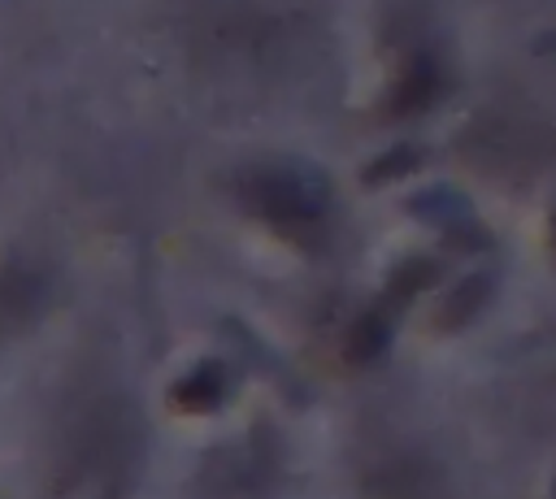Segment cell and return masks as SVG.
<instances>
[{
  "label": "cell",
  "mask_w": 556,
  "mask_h": 499,
  "mask_svg": "<svg viewBox=\"0 0 556 499\" xmlns=\"http://www.w3.org/2000/svg\"><path fill=\"white\" fill-rule=\"evenodd\" d=\"M248 204L287 239L313 243V234L321 230V204L326 191L313 174L304 169H256L243 187Z\"/></svg>",
  "instance_id": "cell-1"
},
{
  "label": "cell",
  "mask_w": 556,
  "mask_h": 499,
  "mask_svg": "<svg viewBox=\"0 0 556 499\" xmlns=\"http://www.w3.org/2000/svg\"><path fill=\"white\" fill-rule=\"evenodd\" d=\"M169 404H178L182 412H213L226 404V369L217 360H204L195 364L174 391H169Z\"/></svg>",
  "instance_id": "cell-2"
},
{
  "label": "cell",
  "mask_w": 556,
  "mask_h": 499,
  "mask_svg": "<svg viewBox=\"0 0 556 499\" xmlns=\"http://www.w3.org/2000/svg\"><path fill=\"white\" fill-rule=\"evenodd\" d=\"M387 334H391V325H387V317H382V312L361 317V321H356V330H352V338H348L352 360H374V356L387 347Z\"/></svg>",
  "instance_id": "cell-3"
},
{
  "label": "cell",
  "mask_w": 556,
  "mask_h": 499,
  "mask_svg": "<svg viewBox=\"0 0 556 499\" xmlns=\"http://www.w3.org/2000/svg\"><path fill=\"white\" fill-rule=\"evenodd\" d=\"M413 161H417V156H413L408 148H400L395 156H387V161H378V165H374V169H369L365 178H369V182H378V178H391V174H404V169H408Z\"/></svg>",
  "instance_id": "cell-4"
}]
</instances>
